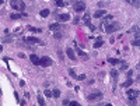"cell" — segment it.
<instances>
[{
  "label": "cell",
  "mask_w": 140,
  "mask_h": 106,
  "mask_svg": "<svg viewBox=\"0 0 140 106\" xmlns=\"http://www.w3.org/2000/svg\"><path fill=\"white\" fill-rule=\"evenodd\" d=\"M10 6L14 8V10H18V11H24L25 10V3L24 1H17V0H11L10 1Z\"/></svg>",
  "instance_id": "1"
},
{
  "label": "cell",
  "mask_w": 140,
  "mask_h": 106,
  "mask_svg": "<svg viewBox=\"0 0 140 106\" xmlns=\"http://www.w3.org/2000/svg\"><path fill=\"white\" fill-rule=\"evenodd\" d=\"M119 22H116V21H113V22H111V24H108L107 27H105V32L107 34H112V32H115V31L119 30Z\"/></svg>",
  "instance_id": "2"
},
{
  "label": "cell",
  "mask_w": 140,
  "mask_h": 106,
  "mask_svg": "<svg viewBox=\"0 0 140 106\" xmlns=\"http://www.w3.org/2000/svg\"><path fill=\"white\" fill-rule=\"evenodd\" d=\"M73 7H74L76 13H83L86 10V3L84 1H74L73 3Z\"/></svg>",
  "instance_id": "3"
},
{
  "label": "cell",
  "mask_w": 140,
  "mask_h": 106,
  "mask_svg": "<svg viewBox=\"0 0 140 106\" xmlns=\"http://www.w3.org/2000/svg\"><path fill=\"white\" fill-rule=\"evenodd\" d=\"M87 98H88V101H101L102 99V93L101 92H94V93H90Z\"/></svg>",
  "instance_id": "4"
},
{
  "label": "cell",
  "mask_w": 140,
  "mask_h": 106,
  "mask_svg": "<svg viewBox=\"0 0 140 106\" xmlns=\"http://www.w3.org/2000/svg\"><path fill=\"white\" fill-rule=\"evenodd\" d=\"M41 66H42V67H49V66H52V59L48 57V56L41 57Z\"/></svg>",
  "instance_id": "5"
},
{
  "label": "cell",
  "mask_w": 140,
  "mask_h": 106,
  "mask_svg": "<svg viewBox=\"0 0 140 106\" xmlns=\"http://www.w3.org/2000/svg\"><path fill=\"white\" fill-rule=\"evenodd\" d=\"M24 41L27 43H38V45H44L42 41H39L38 38H34V36H28V38H24Z\"/></svg>",
  "instance_id": "6"
},
{
  "label": "cell",
  "mask_w": 140,
  "mask_h": 106,
  "mask_svg": "<svg viewBox=\"0 0 140 106\" xmlns=\"http://www.w3.org/2000/svg\"><path fill=\"white\" fill-rule=\"evenodd\" d=\"M126 95H127V98H137L140 95V91H137V89H127Z\"/></svg>",
  "instance_id": "7"
},
{
  "label": "cell",
  "mask_w": 140,
  "mask_h": 106,
  "mask_svg": "<svg viewBox=\"0 0 140 106\" xmlns=\"http://www.w3.org/2000/svg\"><path fill=\"white\" fill-rule=\"evenodd\" d=\"M30 60H31V63L35 64V66H41V59H39L35 53H32L31 56H30Z\"/></svg>",
  "instance_id": "8"
},
{
  "label": "cell",
  "mask_w": 140,
  "mask_h": 106,
  "mask_svg": "<svg viewBox=\"0 0 140 106\" xmlns=\"http://www.w3.org/2000/svg\"><path fill=\"white\" fill-rule=\"evenodd\" d=\"M62 28H63L62 24H59V22H53V24H50V25H49V30H50V31H55V32H59Z\"/></svg>",
  "instance_id": "9"
},
{
  "label": "cell",
  "mask_w": 140,
  "mask_h": 106,
  "mask_svg": "<svg viewBox=\"0 0 140 106\" xmlns=\"http://www.w3.org/2000/svg\"><path fill=\"white\" fill-rule=\"evenodd\" d=\"M83 22H84L87 27H90V30H91V31L95 30V27L91 24V20H90V17H88V15H84V18H83Z\"/></svg>",
  "instance_id": "10"
},
{
  "label": "cell",
  "mask_w": 140,
  "mask_h": 106,
  "mask_svg": "<svg viewBox=\"0 0 140 106\" xmlns=\"http://www.w3.org/2000/svg\"><path fill=\"white\" fill-rule=\"evenodd\" d=\"M129 34H133V35H135V38H139V35H140V28L137 27V25H135V27H132V28L129 30Z\"/></svg>",
  "instance_id": "11"
},
{
  "label": "cell",
  "mask_w": 140,
  "mask_h": 106,
  "mask_svg": "<svg viewBox=\"0 0 140 106\" xmlns=\"http://www.w3.org/2000/svg\"><path fill=\"white\" fill-rule=\"evenodd\" d=\"M66 53H67V56H69V59H70V60H76V53H74V50H73V49H72V47H67V49H66Z\"/></svg>",
  "instance_id": "12"
},
{
  "label": "cell",
  "mask_w": 140,
  "mask_h": 106,
  "mask_svg": "<svg viewBox=\"0 0 140 106\" xmlns=\"http://www.w3.org/2000/svg\"><path fill=\"white\" fill-rule=\"evenodd\" d=\"M56 18H58V21H69L70 20V15L69 14H59Z\"/></svg>",
  "instance_id": "13"
},
{
  "label": "cell",
  "mask_w": 140,
  "mask_h": 106,
  "mask_svg": "<svg viewBox=\"0 0 140 106\" xmlns=\"http://www.w3.org/2000/svg\"><path fill=\"white\" fill-rule=\"evenodd\" d=\"M104 15H107V11H105V10H98V11L94 13V17H95V18H101V17H104Z\"/></svg>",
  "instance_id": "14"
},
{
  "label": "cell",
  "mask_w": 140,
  "mask_h": 106,
  "mask_svg": "<svg viewBox=\"0 0 140 106\" xmlns=\"http://www.w3.org/2000/svg\"><path fill=\"white\" fill-rule=\"evenodd\" d=\"M102 45H104V41L101 38H97V42L94 43V49H98V47H101Z\"/></svg>",
  "instance_id": "15"
},
{
  "label": "cell",
  "mask_w": 140,
  "mask_h": 106,
  "mask_svg": "<svg viewBox=\"0 0 140 106\" xmlns=\"http://www.w3.org/2000/svg\"><path fill=\"white\" fill-rule=\"evenodd\" d=\"M109 64H112V66H116V64H121L122 60H119V59H108Z\"/></svg>",
  "instance_id": "16"
},
{
  "label": "cell",
  "mask_w": 140,
  "mask_h": 106,
  "mask_svg": "<svg viewBox=\"0 0 140 106\" xmlns=\"http://www.w3.org/2000/svg\"><path fill=\"white\" fill-rule=\"evenodd\" d=\"M1 42H3V43H10V42H13V36H11V35H7V36L3 38Z\"/></svg>",
  "instance_id": "17"
},
{
  "label": "cell",
  "mask_w": 140,
  "mask_h": 106,
  "mask_svg": "<svg viewBox=\"0 0 140 106\" xmlns=\"http://www.w3.org/2000/svg\"><path fill=\"white\" fill-rule=\"evenodd\" d=\"M127 102H129L130 106H135L137 103V98H127Z\"/></svg>",
  "instance_id": "18"
},
{
  "label": "cell",
  "mask_w": 140,
  "mask_h": 106,
  "mask_svg": "<svg viewBox=\"0 0 140 106\" xmlns=\"http://www.w3.org/2000/svg\"><path fill=\"white\" fill-rule=\"evenodd\" d=\"M127 3L132 4V6H135V7H140V1L139 0H127Z\"/></svg>",
  "instance_id": "19"
},
{
  "label": "cell",
  "mask_w": 140,
  "mask_h": 106,
  "mask_svg": "<svg viewBox=\"0 0 140 106\" xmlns=\"http://www.w3.org/2000/svg\"><path fill=\"white\" fill-rule=\"evenodd\" d=\"M49 14H50V10H48V8H44V10L39 13V15H41V17H48Z\"/></svg>",
  "instance_id": "20"
},
{
  "label": "cell",
  "mask_w": 140,
  "mask_h": 106,
  "mask_svg": "<svg viewBox=\"0 0 140 106\" xmlns=\"http://www.w3.org/2000/svg\"><path fill=\"white\" fill-rule=\"evenodd\" d=\"M10 18H11V20H20V18H23V14H18V13H13V14L10 15Z\"/></svg>",
  "instance_id": "21"
},
{
  "label": "cell",
  "mask_w": 140,
  "mask_h": 106,
  "mask_svg": "<svg viewBox=\"0 0 140 106\" xmlns=\"http://www.w3.org/2000/svg\"><path fill=\"white\" fill-rule=\"evenodd\" d=\"M132 84H133V80H130V78H127V81L122 84V87H125V88H129V87H130Z\"/></svg>",
  "instance_id": "22"
},
{
  "label": "cell",
  "mask_w": 140,
  "mask_h": 106,
  "mask_svg": "<svg viewBox=\"0 0 140 106\" xmlns=\"http://www.w3.org/2000/svg\"><path fill=\"white\" fill-rule=\"evenodd\" d=\"M38 103H39L41 106H45V99H44L42 95H38Z\"/></svg>",
  "instance_id": "23"
},
{
  "label": "cell",
  "mask_w": 140,
  "mask_h": 106,
  "mask_svg": "<svg viewBox=\"0 0 140 106\" xmlns=\"http://www.w3.org/2000/svg\"><path fill=\"white\" fill-rule=\"evenodd\" d=\"M76 50H77V53L80 55V56H81V57H83V59H86V60L88 59V56H87V55H86V53H84L83 50H80V49H76Z\"/></svg>",
  "instance_id": "24"
},
{
  "label": "cell",
  "mask_w": 140,
  "mask_h": 106,
  "mask_svg": "<svg viewBox=\"0 0 140 106\" xmlns=\"http://www.w3.org/2000/svg\"><path fill=\"white\" fill-rule=\"evenodd\" d=\"M132 45L133 46H140V38H135L132 41Z\"/></svg>",
  "instance_id": "25"
},
{
  "label": "cell",
  "mask_w": 140,
  "mask_h": 106,
  "mask_svg": "<svg viewBox=\"0 0 140 106\" xmlns=\"http://www.w3.org/2000/svg\"><path fill=\"white\" fill-rule=\"evenodd\" d=\"M55 4H56L58 7H64V4H66V3L62 1V0H56V1H55Z\"/></svg>",
  "instance_id": "26"
},
{
  "label": "cell",
  "mask_w": 140,
  "mask_h": 106,
  "mask_svg": "<svg viewBox=\"0 0 140 106\" xmlns=\"http://www.w3.org/2000/svg\"><path fill=\"white\" fill-rule=\"evenodd\" d=\"M52 93H53V98H59V96H60V91H59V89H53Z\"/></svg>",
  "instance_id": "27"
},
{
  "label": "cell",
  "mask_w": 140,
  "mask_h": 106,
  "mask_svg": "<svg viewBox=\"0 0 140 106\" xmlns=\"http://www.w3.org/2000/svg\"><path fill=\"white\" fill-rule=\"evenodd\" d=\"M111 76L113 77V78L119 77V73H118V70H111Z\"/></svg>",
  "instance_id": "28"
},
{
  "label": "cell",
  "mask_w": 140,
  "mask_h": 106,
  "mask_svg": "<svg viewBox=\"0 0 140 106\" xmlns=\"http://www.w3.org/2000/svg\"><path fill=\"white\" fill-rule=\"evenodd\" d=\"M119 68H121V70H126V68H127V63L122 61V63L119 64Z\"/></svg>",
  "instance_id": "29"
},
{
  "label": "cell",
  "mask_w": 140,
  "mask_h": 106,
  "mask_svg": "<svg viewBox=\"0 0 140 106\" xmlns=\"http://www.w3.org/2000/svg\"><path fill=\"white\" fill-rule=\"evenodd\" d=\"M69 76L70 77H73V78H77V74H76V73H74V70H72V68H70V70H69Z\"/></svg>",
  "instance_id": "30"
},
{
  "label": "cell",
  "mask_w": 140,
  "mask_h": 106,
  "mask_svg": "<svg viewBox=\"0 0 140 106\" xmlns=\"http://www.w3.org/2000/svg\"><path fill=\"white\" fill-rule=\"evenodd\" d=\"M28 30L30 31H32V32H41V28H35V27H28Z\"/></svg>",
  "instance_id": "31"
},
{
  "label": "cell",
  "mask_w": 140,
  "mask_h": 106,
  "mask_svg": "<svg viewBox=\"0 0 140 106\" xmlns=\"http://www.w3.org/2000/svg\"><path fill=\"white\" fill-rule=\"evenodd\" d=\"M69 106H81L78 102H76V101H72L70 103H69Z\"/></svg>",
  "instance_id": "32"
},
{
  "label": "cell",
  "mask_w": 140,
  "mask_h": 106,
  "mask_svg": "<svg viewBox=\"0 0 140 106\" xmlns=\"http://www.w3.org/2000/svg\"><path fill=\"white\" fill-rule=\"evenodd\" d=\"M45 95H46L48 98H50V96H53V93L49 91V89H45Z\"/></svg>",
  "instance_id": "33"
},
{
  "label": "cell",
  "mask_w": 140,
  "mask_h": 106,
  "mask_svg": "<svg viewBox=\"0 0 140 106\" xmlns=\"http://www.w3.org/2000/svg\"><path fill=\"white\" fill-rule=\"evenodd\" d=\"M55 38H56V39H60V38H62V32H56V34H55Z\"/></svg>",
  "instance_id": "34"
},
{
  "label": "cell",
  "mask_w": 140,
  "mask_h": 106,
  "mask_svg": "<svg viewBox=\"0 0 140 106\" xmlns=\"http://www.w3.org/2000/svg\"><path fill=\"white\" fill-rule=\"evenodd\" d=\"M108 3H105V1H98V6H101V7H104V6H107Z\"/></svg>",
  "instance_id": "35"
},
{
  "label": "cell",
  "mask_w": 140,
  "mask_h": 106,
  "mask_svg": "<svg viewBox=\"0 0 140 106\" xmlns=\"http://www.w3.org/2000/svg\"><path fill=\"white\" fill-rule=\"evenodd\" d=\"M132 74H133V71H132V70H129V71L126 73V76H127V78H130V77H132Z\"/></svg>",
  "instance_id": "36"
},
{
  "label": "cell",
  "mask_w": 140,
  "mask_h": 106,
  "mask_svg": "<svg viewBox=\"0 0 140 106\" xmlns=\"http://www.w3.org/2000/svg\"><path fill=\"white\" fill-rule=\"evenodd\" d=\"M77 80H80V81H81V80H86V76H84V74H81V76L77 77Z\"/></svg>",
  "instance_id": "37"
},
{
  "label": "cell",
  "mask_w": 140,
  "mask_h": 106,
  "mask_svg": "<svg viewBox=\"0 0 140 106\" xmlns=\"http://www.w3.org/2000/svg\"><path fill=\"white\" fill-rule=\"evenodd\" d=\"M136 68H137V70H140V63H137V66H136Z\"/></svg>",
  "instance_id": "38"
},
{
  "label": "cell",
  "mask_w": 140,
  "mask_h": 106,
  "mask_svg": "<svg viewBox=\"0 0 140 106\" xmlns=\"http://www.w3.org/2000/svg\"><path fill=\"white\" fill-rule=\"evenodd\" d=\"M136 81H139V82H140V76L137 77V78H136Z\"/></svg>",
  "instance_id": "39"
},
{
  "label": "cell",
  "mask_w": 140,
  "mask_h": 106,
  "mask_svg": "<svg viewBox=\"0 0 140 106\" xmlns=\"http://www.w3.org/2000/svg\"><path fill=\"white\" fill-rule=\"evenodd\" d=\"M105 106H112V105H111V103H108V105H105Z\"/></svg>",
  "instance_id": "40"
}]
</instances>
